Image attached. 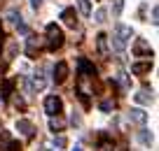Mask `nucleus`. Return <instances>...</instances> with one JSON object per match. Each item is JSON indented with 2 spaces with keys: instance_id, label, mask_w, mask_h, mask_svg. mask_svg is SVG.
<instances>
[{
  "instance_id": "nucleus-4",
  "label": "nucleus",
  "mask_w": 159,
  "mask_h": 151,
  "mask_svg": "<svg viewBox=\"0 0 159 151\" xmlns=\"http://www.w3.org/2000/svg\"><path fill=\"white\" fill-rule=\"evenodd\" d=\"M134 56H152V49H150L148 40L136 37V42H134Z\"/></svg>"
},
{
  "instance_id": "nucleus-27",
  "label": "nucleus",
  "mask_w": 159,
  "mask_h": 151,
  "mask_svg": "<svg viewBox=\"0 0 159 151\" xmlns=\"http://www.w3.org/2000/svg\"><path fill=\"white\" fill-rule=\"evenodd\" d=\"M40 2H42V0H30V5H33L35 10H38V7H40Z\"/></svg>"
},
{
  "instance_id": "nucleus-6",
  "label": "nucleus",
  "mask_w": 159,
  "mask_h": 151,
  "mask_svg": "<svg viewBox=\"0 0 159 151\" xmlns=\"http://www.w3.org/2000/svg\"><path fill=\"white\" fill-rule=\"evenodd\" d=\"M61 19H63V23L68 26V28H75V26H77V12H75L73 7H66V10L61 12Z\"/></svg>"
},
{
  "instance_id": "nucleus-25",
  "label": "nucleus",
  "mask_w": 159,
  "mask_h": 151,
  "mask_svg": "<svg viewBox=\"0 0 159 151\" xmlns=\"http://www.w3.org/2000/svg\"><path fill=\"white\" fill-rule=\"evenodd\" d=\"M157 16H159V10H157V7H152V23H157Z\"/></svg>"
},
{
  "instance_id": "nucleus-23",
  "label": "nucleus",
  "mask_w": 159,
  "mask_h": 151,
  "mask_svg": "<svg viewBox=\"0 0 159 151\" xmlns=\"http://www.w3.org/2000/svg\"><path fill=\"white\" fill-rule=\"evenodd\" d=\"M54 146H59V149H61V146H66V137H63V135L54 137Z\"/></svg>"
},
{
  "instance_id": "nucleus-12",
  "label": "nucleus",
  "mask_w": 159,
  "mask_h": 151,
  "mask_svg": "<svg viewBox=\"0 0 159 151\" xmlns=\"http://www.w3.org/2000/svg\"><path fill=\"white\" fill-rule=\"evenodd\" d=\"M134 100L138 105H150V103H152V93H148V88H143V91H138L134 95Z\"/></svg>"
},
{
  "instance_id": "nucleus-11",
  "label": "nucleus",
  "mask_w": 159,
  "mask_h": 151,
  "mask_svg": "<svg viewBox=\"0 0 159 151\" xmlns=\"http://www.w3.org/2000/svg\"><path fill=\"white\" fill-rule=\"evenodd\" d=\"M45 77L42 74H33V79H30V84H28V91H42L45 88Z\"/></svg>"
},
{
  "instance_id": "nucleus-28",
  "label": "nucleus",
  "mask_w": 159,
  "mask_h": 151,
  "mask_svg": "<svg viewBox=\"0 0 159 151\" xmlns=\"http://www.w3.org/2000/svg\"><path fill=\"white\" fill-rule=\"evenodd\" d=\"M73 151H84V149H82L80 144H75V149H73Z\"/></svg>"
},
{
  "instance_id": "nucleus-14",
  "label": "nucleus",
  "mask_w": 159,
  "mask_h": 151,
  "mask_svg": "<svg viewBox=\"0 0 159 151\" xmlns=\"http://www.w3.org/2000/svg\"><path fill=\"white\" fill-rule=\"evenodd\" d=\"M35 49H40V40L38 37H28V44H26V54L30 58H35Z\"/></svg>"
},
{
  "instance_id": "nucleus-7",
  "label": "nucleus",
  "mask_w": 159,
  "mask_h": 151,
  "mask_svg": "<svg viewBox=\"0 0 159 151\" xmlns=\"http://www.w3.org/2000/svg\"><path fill=\"white\" fill-rule=\"evenodd\" d=\"M16 130H19L24 137H33L35 128H33V123H30V121H26V119H19V121H16Z\"/></svg>"
},
{
  "instance_id": "nucleus-3",
  "label": "nucleus",
  "mask_w": 159,
  "mask_h": 151,
  "mask_svg": "<svg viewBox=\"0 0 159 151\" xmlns=\"http://www.w3.org/2000/svg\"><path fill=\"white\" fill-rule=\"evenodd\" d=\"M45 112L49 114V116H59V114L63 112V103H61L59 95H47L45 98Z\"/></svg>"
},
{
  "instance_id": "nucleus-9",
  "label": "nucleus",
  "mask_w": 159,
  "mask_h": 151,
  "mask_svg": "<svg viewBox=\"0 0 159 151\" xmlns=\"http://www.w3.org/2000/svg\"><path fill=\"white\" fill-rule=\"evenodd\" d=\"M80 72H82V77H96V68L87 58H80Z\"/></svg>"
},
{
  "instance_id": "nucleus-16",
  "label": "nucleus",
  "mask_w": 159,
  "mask_h": 151,
  "mask_svg": "<svg viewBox=\"0 0 159 151\" xmlns=\"http://www.w3.org/2000/svg\"><path fill=\"white\" fill-rule=\"evenodd\" d=\"M77 5H80V12H82L84 16L91 14V2H89V0H77Z\"/></svg>"
},
{
  "instance_id": "nucleus-17",
  "label": "nucleus",
  "mask_w": 159,
  "mask_h": 151,
  "mask_svg": "<svg viewBox=\"0 0 159 151\" xmlns=\"http://www.w3.org/2000/svg\"><path fill=\"white\" fill-rule=\"evenodd\" d=\"M117 82L122 84V88H124V91L129 88V77H126V72H124V70H117Z\"/></svg>"
},
{
  "instance_id": "nucleus-20",
  "label": "nucleus",
  "mask_w": 159,
  "mask_h": 151,
  "mask_svg": "<svg viewBox=\"0 0 159 151\" xmlns=\"http://www.w3.org/2000/svg\"><path fill=\"white\" fill-rule=\"evenodd\" d=\"M105 14H108V12H105L103 7H101V10L94 14V21H96V23H103V21H105Z\"/></svg>"
},
{
  "instance_id": "nucleus-26",
  "label": "nucleus",
  "mask_w": 159,
  "mask_h": 151,
  "mask_svg": "<svg viewBox=\"0 0 159 151\" xmlns=\"http://www.w3.org/2000/svg\"><path fill=\"white\" fill-rule=\"evenodd\" d=\"M19 33H28V26H26V23H19Z\"/></svg>"
},
{
  "instance_id": "nucleus-29",
  "label": "nucleus",
  "mask_w": 159,
  "mask_h": 151,
  "mask_svg": "<svg viewBox=\"0 0 159 151\" xmlns=\"http://www.w3.org/2000/svg\"><path fill=\"white\" fill-rule=\"evenodd\" d=\"M0 77H2V68H0Z\"/></svg>"
},
{
  "instance_id": "nucleus-18",
  "label": "nucleus",
  "mask_w": 159,
  "mask_h": 151,
  "mask_svg": "<svg viewBox=\"0 0 159 151\" xmlns=\"http://www.w3.org/2000/svg\"><path fill=\"white\" fill-rule=\"evenodd\" d=\"M140 142H143L145 146H152V135H150L148 130H143V132H140Z\"/></svg>"
},
{
  "instance_id": "nucleus-21",
  "label": "nucleus",
  "mask_w": 159,
  "mask_h": 151,
  "mask_svg": "<svg viewBox=\"0 0 159 151\" xmlns=\"http://www.w3.org/2000/svg\"><path fill=\"white\" fill-rule=\"evenodd\" d=\"M122 10H124V0H115L112 2V12L115 14H122Z\"/></svg>"
},
{
  "instance_id": "nucleus-19",
  "label": "nucleus",
  "mask_w": 159,
  "mask_h": 151,
  "mask_svg": "<svg viewBox=\"0 0 159 151\" xmlns=\"http://www.w3.org/2000/svg\"><path fill=\"white\" fill-rule=\"evenodd\" d=\"M98 151H115L112 142H108V137H105V135H103V142H101V149Z\"/></svg>"
},
{
  "instance_id": "nucleus-5",
  "label": "nucleus",
  "mask_w": 159,
  "mask_h": 151,
  "mask_svg": "<svg viewBox=\"0 0 159 151\" xmlns=\"http://www.w3.org/2000/svg\"><path fill=\"white\" fill-rule=\"evenodd\" d=\"M66 79H68V63H66V61H59V63L54 65V82L63 84Z\"/></svg>"
},
{
  "instance_id": "nucleus-30",
  "label": "nucleus",
  "mask_w": 159,
  "mask_h": 151,
  "mask_svg": "<svg viewBox=\"0 0 159 151\" xmlns=\"http://www.w3.org/2000/svg\"><path fill=\"white\" fill-rule=\"evenodd\" d=\"M0 103H2V95H0Z\"/></svg>"
},
{
  "instance_id": "nucleus-13",
  "label": "nucleus",
  "mask_w": 159,
  "mask_h": 151,
  "mask_svg": "<svg viewBox=\"0 0 159 151\" xmlns=\"http://www.w3.org/2000/svg\"><path fill=\"white\" fill-rule=\"evenodd\" d=\"M96 44H98V54L101 56H108V35L105 33H101V35H96Z\"/></svg>"
},
{
  "instance_id": "nucleus-24",
  "label": "nucleus",
  "mask_w": 159,
  "mask_h": 151,
  "mask_svg": "<svg viewBox=\"0 0 159 151\" xmlns=\"http://www.w3.org/2000/svg\"><path fill=\"white\" fill-rule=\"evenodd\" d=\"M14 105H16V107H19V109H24V107H26V105H24V100H21V98H19V95H16V98H14Z\"/></svg>"
},
{
  "instance_id": "nucleus-8",
  "label": "nucleus",
  "mask_w": 159,
  "mask_h": 151,
  "mask_svg": "<svg viewBox=\"0 0 159 151\" xmlns=\"http://www.w3.org/2000/svg\"><path fill=\"white\" fill-rule=\"evenodd\" d=\"M129 119H131L134 123H138V126H145V123H148V114H145L143 109H138V107L129 112Z\"/></svg>"
},
{
  "instance_id": "nucleus-2",
  "label": "nucleus",
  "mask_w": 159,
  "mask_h": 151,
  "mask_svg": "<svg viewBox=\"0 0 159 151\" xmlns=\"http://www.w3.org/2000/svg\"><path fill=\"white\" fill-rule=\"evenodd\" d=\"M63 44V30L59 28L56 23H47V49L54 51Z\"/></svg>"
},
{
  "instance_id": "nucleus-22",
  "label": "nucleus",
  "mask_w": 159,
  "mask_h": 151,
  "mask_svg": "<svg viewBox=\"0 0 159 151\" xmlns=\"http://www.w3.org/2000/svg\"><path fill=\"white\" fill-rule=\"evenodd\" d=\"M98 109L101 112H110V109H112V100H103V103L98 105Z\"/></svg>"
},
{
  "instance_id": "nucleus-15",
  "label": "nucleus",
  "mask_w": 159,
  "mask_h": 151,
  "mask_svg": "<svg viewBox=\"0 0 159 151\" xmlns=\"http://www.w3.org/2000/svg\"><path fill=\"white\" fill-rule=\"evenodd\" d=\"M63 126H66V123H63V119H59V116H52V121H49V128H52L54 132L63 130Z\"/></svg>"
},
{
  "instance_id": "nucleus-1",
  "label": "nucleus",
  "mask_w": 159,
  "mask_h": 151,
  "mask_svg": "<svg viewBox=\"0 0 159 151\" xmlns=\"http://www.w3.org/2000/svg\"><path fill=\"white\" fill-rule=\"evenodd\" d=\"M131 37H134V30H131V26L119 23L117 28H115V33H112V44H115V49H117V51H124L126 42H129Z\"/></svg>"
},
{
  "instance_id": "nucleus-10",
  "label": "nucleus",
  "mask_w": 159,
  "mask_h": 151,
  "mask_svg": "<svg viewBox=\"0 0 159 151\" xmlns=\"http://www.w3.org/2000/svg\"><path fill=\"white\" fill-rule=\"evenodd\" d=\"M150 70H152V63H150V61H143V63H134L131 65V72L134 74H145V72H150Z\"/></svg>"
}]
</instances>
